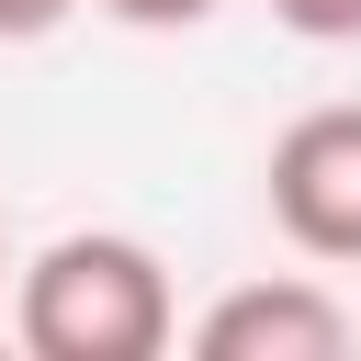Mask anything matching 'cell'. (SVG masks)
<instances>
[{"label":"cell","instance_id":"cell-1","mask_svg":"<svg viewBox=\"0 0 361 361\" xmlns=\"http://www.w3.org/2000/svg\"><path fill=\"white\" fill-rule=\"evenodd\" d=\"M11 338L34 361H158L180 338L169 259L124 226H68L23 259L11 282Z\"/></svg>","mask_w":361,"mask_h":361},{"label":"cell","instance_id":"cell-2","mask_svg":"<svg viewBox=\"0 0 361 361\" xmlns=\"http://www.w3.org/2000/svg\"><path fill=\"white\" fill-rule=\"evenodd\" d=\"M259 203L271 226L327 259V271H361V102H316L271 135V169H259Z\"/></svg>","mask_w":361,"mask_h":361},{"label":"cell","instance_id":"cell-3","mask_svg":"<svg viewBox=\"0 0 361 361\" xmlns=\"http://www.w3.org/2000/svg\"><path fill=\"white\" fill-rule=\"evenodd\" d=\"M350 338H361V316L327 282H305V271L237 282V293H214L192 316V361H338Z\"/></svg>","mask_w":361,"mask_h":361},{"label":"cell","instance_id":"cell-4","mask_svg":"<svg viewBox=\"0 0 361 361\" xmlns=\"http://www.w3.org/2000/svg\"><path fill=\"white\" fill-rule=\"evenodd\" d=\"M271 23L305 45H361V0H271Z\"/></svg>","mask_w":361,"mask_h":361},{"label":"cell","instance_id":"cell-5","mask_svg":"<svg viewBox=\"0 0 361 361\" xmlns=\"http://www.w3.org/2000/svg\"><path fill=\"white\" fill-rule=\"evenodd\" d=\"M113 23H135V34H192V23H214L226 0H102Z\"/></svg>","mask_w":361,"mask_h":361},{"label":"cell","instance_id":"cell-6","mask_svg":"<svg viewBox=\"0 0 361 361\" xmlns=\"http://www.w3.org/2000/svg\"><path fill=\"white\" fill-rule=\"evenodd\" d=\"M68 11H79V0H0V45H45Z\"/></svg>","mask_w":361,"mask_h":361},{"label":"cell","instance_id":"cell-7","mask_svg":"<svg viewBox=\"0 0 361 361\" xmlns=\"http://www.w3.org/2000/svg\"><path fill=\"white\" fill-rule=\"evenodd\" d=\"M0 271H11V259H0ZM0 316H11V305H0Z\"/></svg>","mask_w":361,"mask_h":361}]
</instances>
